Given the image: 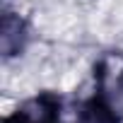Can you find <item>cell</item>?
Masks as SVG:
<instances>
[{
    "label": "cell",
    "instance_id": "6da1fadb",
    "mask_svg": "<svg viewBox=\"0 0 123 123\" xmlns=\"http://www.w3.org/2000/svg\"><path fill=\"white\" fill-rule=\"evenodd\" d=\"M36 29L48 41L70 46L87 31V15L73 0H55L36 7Z\"/></svg>",
    "mask_w": 123,
    "mask_h": 123
},
{
    "label": "cell",
    "instance_id": "7a4b0ae2",
    "mask_svg": "<svg viewBox=\"0 0 123 123\" xmlns=\"http://www.w3.org/2000/svg\"><path fill=\"white\" fill-rule=\"evenodd\" d=\"M29 39V27L24 22V17L19 12L7 10L0 19V53L5 60H15L19 58V53H24Z\"/></svg>",
    "mask_w": 123,
    "mask_h": 123
},
{
    "label": "cell",
    "instance_id": "3957f363",
    "mask_svg": "<svg viewBox=\"0 0 123 123\" xmlns=\"http://www.w3.org/2000/svg\"><path fill=\"white\" fill-rule=\"evenodd\" d=\"M75 123H118V121H116V109H111L106 101H94L77 113Z\"/></svg>",
    "mask_w": 123,
    "mask_h": 123
}]
</instances>
